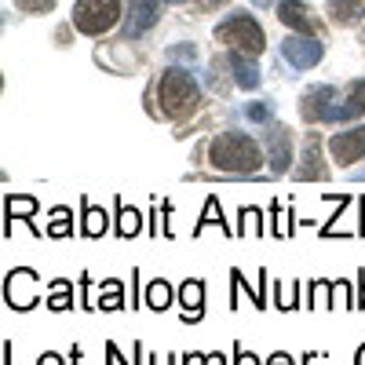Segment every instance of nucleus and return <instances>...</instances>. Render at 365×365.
Segmentation results:
<instances>
[{
	"label": "nucleus",
	"instance_id": "16",
	"mask_svg": "<svg viewBox=\"0 0 365 365\" xmlns=\"http://www.w3.org/2000/svg\"><path fill=\"white\" fill-rule=\"evenodd\" d=\"M37 208H41V201L34 197V194H8L4 197V237H11V220H22V223H29L34 227V216H37ZM37 230V227H34ZM41 234V230H37Z\"/></svg>",
	"mask_w": 365,
	"mask_h": 365
},
{
	"label": "nucleus",
	"instance_id": "38",
	"mask_svg": "<svg viewBox=\"0 0 365 365\" xmlns=\"http://www.w3.org/2000/svg\"><path fill=\"white\" fill-rule=\"evenodd\" d=\"M205 358H208V354H201V351H190V354H179V361H182V365H205Z\"/></svg>",
	"mask_w": 365,
	"mask_h": 365
},
{
	"label": "nucleus",
	"instance_id": "32",
	"mask_svg": "<svg viewBox=\"0 0 365 365\" xmlns=\"http://www.w3.org/2000/svg\"><path fill=\"white\" fill-rule=\"evenodd\" d=\"M81 311H96V303H91V274H81Z\"/></svg>",
	"mask_w": 365,
	"mask_h": 365
},
{
	"label": "nucleus",
	"instance_id": "28",
	"mask_svg": "<svg viewBox=\"0 0 365 365\" xmlns=\"http://www.w3.org/2000/svg\"><path fill=\"white\" fill-rule=\"evenodd\" d=\"M237 220H241V227H237V237H249V234H267V227L259 223V208H252V205H241L237 208Z\"/></svg>",
	"mask_w": 365,
	"mask_h": 365
},
{
	"label": "nucleus",
	"instance_id": "18",
	"mask_svg": "<svg viewBox=\"0 0 365 365\" xmlns=\"http://www.w3.org/2000/svg\"><path fill=\"white\" fill-rule=\"evenodd\" d=\"M208 227H220L227 237H234L237 230H230V223L223 220V205H220V194H208L205 197V208H201V220L194 223V237H201Z\"/></svg>",
	"mask_w": 365,
	"mask_h": 365
},
{
	"label": "nucleus",
	"instance_id": "5",
	"mask_svg": "<svg viewBox=\"0 0 365 365\" xmlns=\"http://www.w3.org/2000/svg\"><path fill=\"white\" fill-rule=\"evenodd\" d=\"M41 274L34 267H15L4 274V303L11 311H34L41 303Z\"/></svg>",
	"mask_w": 365,
	"mask_h": 365
},
{
	"label": "nucleus",
	"instance_id": "27",
	"mask_svg": "<svg viewBox=\"0 0 365 365\" xmlns=\"http://www.w3.org/2000/svg\"><path fill=\"white\" fill-rule=\"evenodd\" d=\"M227 73H230V63H227V55L220 58H212V63H208V88L212 91H220V96H227V91H230V84H227Z\"/></svg>",
	"mask_w": 365,
	"mask_h": 365
},
{
	"label": "nucleus",
	"instance_id": "21",
	"mask_svg": "<svg viewBox=\"0 0 365 365\" xmlns=\"http://www.w3.org/2000/svg\"><path fill=\"white\" fill-rule=\"evenodd\" d=\"M128 303H125V282L120 278H106L99 285V299H96V311H125Z\"/></svg>",
	"mask_w": 365,
	"mask_h": 365
},
{
	"label": "nucleus",
	"instance_id": "2",
	"mask_svg": "<svg viewBox=\"0 0 365 365\" xmlns=\"http://www.w3.org/2000/svg\"><path fill=\"white\" fill-rule=\"evenodd\" d=\"M154 91H158V110L168 120H187L201 110V84L182 66H168Z\"/></svg>",
	"mask_w": 365,
	"mask_h": 365
},
{
	"label": "nucleus",
	"instance_id": "39",
	"mask_svg": "<svg viewBox=\"0 0 365 365\" xmlns=\"http://www.w3.org/2000/svg\"><path fill=\"white\" fill-rule=\"evenodd\" d=\"M139 307V270H132V311Z\"/></svg>",
	"mask_w": 365,
	"mask_h": 365
},
{
	"label": "nucleus",
	"instance_id": "42",
	"mask_svg": "<svg viewBox=\"0 0 365 365\" xmlns=\"http://www.w3.org/2000/svg\"><path fill=\"white\" fill-rule=\"evenodd\" d=\"M81 358H84V347L73 344V347H70V365H81Z\"/></svg>",
	"mask_w": 365,
	"mask_h": 365
},
{
	"label": "nucleus",
	"instance_id": "50",
	"mask_svg": "<svg viewBox=\"0 0 365 365\" xmlns=\"http://www.w3.org/2000/svg\"><path fill=\"white\" fill-rule=\"evenodd\" d=\"M168 4H187V0H168Z\"/></svg>",
	"mask_w": 365,
	"mask_h": 365
},
{
	"label": "nucleus",
	"instance_id": "31",
	"mask_svg": "<svg viewBox=\"0 0 365 365\" xmlns=\"http://www.w3.org/2000/svg\"><path fill=\"white\" fill-rule=\"evenodd\" d=\"M58 0H15V8L26 11V15H48Z\"/></svg>",
	"mask_w": 365,
	"mask_h": 365
},
{
	"label": "nucleus",
	"instance_id": "8",
	"mask_svg": "<svg viewBox=\"0 0 365 365\" xmlns=\"http://www.w3.org/2000/svg\"><path fill=\"white\" fill-rule=\"evenodd\" d=\"M336 106V88L332 84H314L299 96V117L307 120V125H329V113Z\"/></svg>",
	"mask_w": 365,
	"mask_h": 365
},
{
	"label": "nucleus",
	"instance_id": "29",
	"mask_svg": "<svg viewBox=\"0 0 365 365\" xmlns=\"http://www.w3.org/2000/svg\"><path fill=\"white\" fill-rule=\"evenodd\" d=\"M285 220H292V208H285V205L274 201V205H270V227H267V234L289 237V234H292V223H285Z\"/></svg>",
	"mask_w": 365,
	"mask_h": 365
},
{
	"label": "nucleus",
	"instance_id": "6",
	"mask_svg": "<svg viewBox=\"0 0 365 365\" xmlns=\"http://www.w3.org/2000/svg\"><path fill=\"white\" fill-rule=\"evenodd\" d=\"M282 58L292 70H314L325 58V44L311 34H292V37L282 41Z\"/></svg>",
	"mask_w": 365,
	"mask_h": 365
},
{
	"label": "nucleus",
	"instance_id": "22",
	"mask_svg": "<svg viewBox=\"0 0 365 365\" xmlns=\"http://www.w3.org/2000/svg\"><path fill=\"white\" fill-rule=\"evenodd\" d=\"M332 26H354L365 19V0H329Z\"/></svg>",
	"mask_w": 365,
	"mask_h": 365
},
{
	"label": "nucleus",
	"instance_id": "19",
	"mask_svg": "<svg viewBox=\"0 0 365 365\" xmlns=\"http://www.w3.org/2000/svg\"><path fill=\"white\" fill-rule=\"evenodd\" d=\"M143 230V216L135 208H128L120 197H113V234L120 237V241H128V237H135Z\"/></svg>",
	"mask_w": 365,
	"mask_h": 365
},
{
	"label": "nucleus",
	"instance_id": "47",
	"mask_svg": "<svg viewBox=\"0 0 365 365\" xmlns=\"http://www.w3.org/2000/svg\"><path fill=\"white\" fill-rule=\"evenodd\" d=\"M4 365H11V340L4 344Z\"/></svg>",
	"mask_w": 365,
	"mask_h": 365
},
{
	"label": "nucleus",
	"instance_id": "34",
	"mask_svg": "<svg viewBox=\"0 0 365 365\" xmlns=\"http://www.w3.org/2000/svg\"><path fill=\"white\" fill-rule=\"evenodd\" d=\"M234 365H263L252 351H245V347H241V344H234Z\"/></svg>",
	"mask_w": 365,
	"mask_h": 365
},
{
	"label": "nucleus",
	"instance_id": "17",
	"mask_svg": "<svg viewBox=\"0 0 365 365\" xmlns=\"http://www.w3.org/2000/svg\"><path fill=\"white\" fill-rule=\"evenodd\" d=\"M110 230H113L110 212H103V208L91 205L88 197H81V237L96 241V237H103V234H110Z\"/></svg>",
	"mask_w": 365,
	"mask_h": 365
},
{
	"label": "nucleus",
	"instance_id": "46",
	"mask_svg": "<svg viewBox=\"0 0 365 365\" xmlns=\"http://www.w3.org/2000/svg\"><path fill=\"white\" fill-rule=\"evenodd\" d=\"M252 8H274V0H249Z\"/></svg>",
	"mask_w": 365,
	"mask_h": 365
},
{
	"label": "nucleus",
	"instance_id": "24",
	"mask_svg": "<svg viewBox=\"0 0 365 365\" xmlns=\"http://www.w3.org/2000/svg\"><path fill=\"white\" fill-rule=\"evenodd\" d=\"M44 234H48V237H55V241L70 237V234H73V208L55 205V208L48 212V227H44Z\"/></svg>",
	"mask_w": 365,
	"mask_h": 365
},
{
	"label": "nucleus",
	"instance_id": "7",
	"mask_svg": "<svg viewBox=\"0 0 365 365\" xmlns=\"http://www.w3.org/2000/svg\"><path fill=\"white\" fill-rule=\"evenodd\" d=\"M329 158L340 168H351L358 161H365V125H351L344 132L329 135Z\"/></svg>",
	"mask_w": 365,
	"mask_h": 365
},
{
	"label": "nucleus",
	"instance_id": "43",
	"mask_svg": "<svg viewBox=\"0 0 365 365\" xmlns=\"http://www.w3.org/2000/svg\"><path fill=\"white\" fill-rule=\"evenodd\" d=\"M205 365H227V358L216 351V354H208V358H205Z\"/></svg>",
	"mask_w": 365,
	"mask_h": 365
},
{
	"label": "nucleus",
	"instance_id": "23",
	"mask_svg": "<svg viewBox=\"0 0 365 365\" xmlns=\"http://www.w3.org/2000/svg\"><path fill=\"white\" fill-rule=\"evenodd\" d=\"M175 292H179V289H172V285H168L165 278H154V282L146 285V292H143V303H146L150 311H158V314H165V311L172 307V299H175Z\"/></svg>",
	"mask_w": 365,
	"mask_h": 365
},
{
	"label": "nucleus",
	"instance_id": "12",
	"mask_svg": "<svg viewBox=\"0 0 365 365\" xmlns=\"http://www.w3.org/2000/svg\"><path fill=\"white\" fill-rule=\"evenodd\" d=\"M278 22L296 29V34H311V37H318V29H322L314 11L303 0H278Z\"/></svg>",
	"mask_w": 365,
	"mask_h": 365
},
{
	"label": "nucleus",
	"instance_id": "14",
	"mask_svg": "<svg viewBox=\"0 0 365 365\" xmlns=\"http://www.w3.org/2000/svg\"><path fill=\"white\" fill-rule=\"evenodd\" d=\"M175 299H179V307H182V322H187V325H197L205 318V282L201 278H187V282L179 285Z\"/></svg>",
	"mask_w": 365,
	"mask_h": 365
},
{
	"label": "nucleus",
	"instance_id": "36",
	"mask_svg": "<svg viewBox=\"0 0 365 365\" xmlns=\"http://www.w3.org/2000/svg\"><path fill=\"white\" fill-rule=\"evenodd\" d=\"M263 365H296V361H292V354H285V351H274Z\"/></svg>",
	"mask_w": 365,
	"mask_h": 365
},
{
	"label": "nucleus",
	"instance_id": "11",
	"mask_svg": "<svg viewBox=\"0 0 365 365\" xmlns=\"http://www.w3.org/2000/svg\"><path fill=\"white\" fill-rule=\"evenodd\" d=\"M329 168L322 161V135L318 132H307V139H303V154H299V165L292 168V179L299 182H318L325 179Z\"/></svg>",
	"mask_w": 365,
	"mask_h": 365
},
{
	"label": "nucleus",
	"instance_id": "41",
	"mask_svg": "<svg viewBox=\"0 0 365 365\" xmlns=\"http://www.w3.org/2000/svg\"><path fill=\"white\" fill-rule=\"evenodd\" d=\"M358 237H365V197L358 201Z\"/></svg>",
	"mask_w": 365,
	"mask_h": 365
},
{
	"label": "nucleus",
	"instance_id": "10",
	"mask_svg": "<svg viewBox=\"0 0 365 365\" xmlns=\"http://www.w3.org/2000/svg\"><path fill=\"white\" fill-rule=\"evenodd\" d=\"M161 19V0H128L125 15V41H143Z\"/></svg>",
	"mask_w": 365,
	"mask_h": 365
},
{
	"label": "nucleus",
	"instance_id": "1",
	"mask_svg": "<svg viewBox=\"0 0 365 365\" xmlns=\"http://www.w3.org/2000/svg\"><path fill=\"white\" fill-rule=\"evenodd\" d=\"M208 165L223 175H256L267 165V150L249 132H216L208 139Z\"/></svg>",
	"mask_w": 365,
	"mask_h": 365
},
{
	"label": "nucleus",
	"instance_id": "26",
	"mask_svg": "<svg viewBox=\"0 0 365 365\" xmlns=\"http://www.w3.org/2000/svg\"><path fill=\"white\" fill-rule=\"evenodd\" d=\"M274 307L299 311V282H274Z\"/></svg>",
	"mask_w": 365,
	"mask_h": 365
},
{
	"label": "nucleus",
	"instance_id": "13",
	"mask_svg": "<svg viewBox=\"0 0 365 365\" xmlns=\"http://www.w3.org/2000/svg\"><path fill=\"white\" fill-rule=\"evenodd\" d=\"M361 113H365V77L347 84V96H344V103L332 106L329 125H351V120H358Z\"/></svg>",
	"mask_w": 365,
	"mask_h": 365
},
{
	"label": "nucleus",
	"instance_id": "37",
	"mask_svg": "<svg viewBox=\"0 0 365 365\" xmlns=\"http://www.w3.org/2000/svg\"><path fill=\"white\" fill-rule=\"evenodd\" d=\"M37 365H66V358H63V354H55V351H44V354L37 358Z\"/></svg>",
	"mask_w": 365,
	"mask_h": 365
},
{
	"label": "nucleus",
	"instance_id": "51",
	"mask_svg": "<svg viewBox=\"0 0 365 365\" xmlns=\"http://www.w3.org/2000/svg\"><path fill=\"white\" fill-rule=\"evenodd\" d=\"M361 44H365V26H361Z\"/></svg>",
	"mask_w": 365,
	"mask_h": 365
},
{
	"label": "nucleus",
	"instance_id": "49",
	"mask_svg": "<svg viewBox=\"0 0 365 365\" xmlns=\"http://www.w3.org/2000/svg\"><path fill=\"white\" fill-rule=\"evenodd\" d=\"M354 179H361V182H365V168H361V172H354Z\"/></svg>",
	"mask_w": 365,
	"mask_h": 365
},
{
	"label": "nucleus",
	"instance_id": "4",
	"mask_svg": "<svg viewBox=\"0 0 365 365\" xmlns=\"http://www.w3.org/2000/svg\"><path fill=\"white\" fill-rule=\"evenodd\" d=\"M120 22V0H77L73 29L84 37H103Z\"/></svg>",
	"mask_w": 365,
	"mask_h": 365
},
{
	"label": "nucleus",
	"instance_id": "15",
	"mask_svg": "<svg viewBox=\"0 0 365 365\" xmlns=\"http://www.w3.org/2000/svg\"><path fill=\"white\" fill-rule=\"evenodd\" d=\"M227 63H230V81L241 88V91H256L263 84V73L256 66V58L245 55V51H227Z\"/></svg>",
	"mask_w": 365,
	"mask_h": 365
},
{
	"label": "nucleus",
	"instance_id": "48",
	"mask_svg": "<svg viewBox=\"0 0 365 365\" xmlns=\"http://www.w3.org/2000/svg\"><path fill=\"white\" fill-rule=\"evenodd\" d=\"M205 8H220V4H227V0H201Z\"/></svg>",
	"mask_w": 365,
	"mask_h": 365
},
{
	"label": "nucleus",
	"instance_id": "3",
	"mask_svg": "<svg viewBox=\"0 0 365 365\" xmlns=\"http://www.w3.org/2000/svg\"><path fill=\"white\" fill-rule=\"evenodd\" d=\"M216 41L227 51H245L252 58H259L267 51V37H263V26L249 15V11H230L220 26H216Z\"/></svg>",
	"mask_w": 365,
	"mask_h": 365
},
{
	"label": "nucleus",
	"instance_id": "20",
	"mask_svg": "<svg viewBox=\"0 0 365 365\" xmlns=\"http://www.w3.org/2000/svg\"><path fill=\"white\" fill-rule=\"evenodd\" d=\"M44 296H48V311H51V314L73 311V282H66V278H51V282L44 285Z\"/></svg>",
	"mask_w": 365,
	"mask_h": 365
},
{
	"label": "nucleus",
	"instance_id": "45",
	"mask_svg": "<svg viewBox=\"0 0 365 365\" xmlns=\"http://www.w3.org/2000/svg\"><path fill=\"white\" fill-rule=\"evenodd\" d=\"M354 365H365V344H361V347L354 351Z\"/></svg>",
	"mask_w": 365,
	"mask_h": 365
},
{
	"label": "nucleus",
	"instance_id": "40",
	"mask_svg": "<svg viewBox=\"0 0 365 365\" xmlns=\"http://www.w3.org/2000/svg\"><path fill=\"white\" fill-rule=\"evenodd\" d=\"M358 311H365V270L358 274Z\"/></svg>",
	"mask_w": 365,
	"mask_h": 365
},
{
	"label": "nucleus",
	"instance_id": "35",
	"mask_svg": "<svg viewBox=\"0 0 365 365\" xmlns=\"http://www.w3.org/2000/svg\"><path fill=\"white\" fill-rule=\"evenodd\" d=\"M106 361H110V365H135V361H125V358H120V351H117L113 340H106Z\"/></svg>",
	"mask_w": 365,
	"mask_h": 365
},
{
	"label": "nucleus",
	"instance_id": "44",
	"mask_svg": "<svg viewBox=\"0 0 365 365\" xmlns=\"http://www.w3.org/2000/svg\"><path fill=\"white\" fill-rule=\"evenodd\" d=\"M132 361H135V365L143 361V347H139V344H132Z\"/></svg>",
	"mask_w": 365,
	"mask_h": 365
},
{
	"label": "nucleus",
	"instance_id": "25",
	"mask_svg": "<svg viewBox=\"0 0 365 365\" xmlns=\"http://www.w3.org/2000/svg\"><path fill=\"white\" fill-rule=\"evenodd\" d=\"M322 307H332V282L329 278L307 282V311H322Z\"/></svg>",
	"mask_w": 365,
	"mask_h": 365
},
{
	"label": "nucleus",
	"instance_id": "30",
	"mask_svg": "<svg viewBox=\"0 0 365 365\" xmlns=\"http://www.w3.org/2000/svg\"><path fill=\"white\" fill-rule=\"evenodd\" d=\"M245 117L252 120V125H270L274 110H270V103H249V106H245Z\"/></svg>",
	"mask_w": 365,
	"mask_h": 365
},
{
	"label": "nucleus",
	"instance_id": "9",
	"mask_svg": "<svg viewBox=\"0 0 365 365\" xmlns=\"http://www.w3.org/2000/svg\"><path fill=\"white\" fill-rule=\"evenodd\" d=\"M267 168L274 175H289L292 172V132L285 125H267Z\"/></svg>",
	"mask_w": 365,
	"mask_h": 365
},
{
	"label": "nucleus",
	"instance_id": "33",
	"mask_svg": "<svg viewBox=\"0 0 365 365\" xmlns=\"http://www.w3.org/2000/svg\"><path fill=\"white\" fill-rule=\"evenodd\" d=\"M168 58H182V63H194V58H197V48H194V44H179V48H168Z\"/></svg>",
	"mask_w": 365,
	"mask_h": 365
}]
</instances>
